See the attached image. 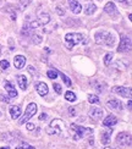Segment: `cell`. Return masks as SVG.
<instances>
[{
  "mask_svg": "<svg viewBox=\"0 0 132 149\" xmlns=\"http://www.w3.org/2000/svg\"><path fill=\"white\" fill-rule=\"evenodd\" d=\"M68 6H70V10L73 14H80L81 10H82V6L77 0H68Z\"/></svg>",
  "mask_w": 132,
  "mask_h": 149,
  "instance_id": "obj_13",
  "label": "cell"
},
{
  "mask_svg": "<svg viewBox=\"0 0 132 149\" xmlns=\"http://www.w3.org/2000/svg\"><path fill=\"white\" fill-rule=\"evenodd\" d=\"M110 134H111V130L102 132V138H100V141H102V143L104 146H108L110 143Z\"/></svg>",
  "mask_w": 132,
  "mask_h": 149,
  "instance_id": "obj_20",
  "label": "cell"
},
{
  "mask_svg": "<svg viewBox=\"0 0 132 149\" xmlns=\"http://www.w3.org/2000/svg\"><path fill=\"white\" fill-rule=\"evenodd\" d=\"M54 89H55V92L56 93H58V94H60V93H61V86L60 84H58V83H54Z\"/></svg>",
  "mask_w": 132,
  "mask_h": 149,
  "instance_id": "obj_33",
  "label": "cell"
},
{
  "mask_svg": "<svg viewBox=\"0 0 132 149\" xmlns=\"http://www.w3.org/2000/svg\"><path fill=\"white\" fill-rule=\"evenodd\" d=\"M47 74H48V77H49V78H52V79H55L56 77H58L59 72H58V71H55V70H49V71L47 72Z\"/></svg>",
  "mask_w": 132,
  "mask_h": 149,
  "instance_id": "obj_25",
  "label": "cell"
},
{
  "mask_svg": "<svg viewBox=\"0 0 132 149\" xmlns=\"http://www.w3.org/2000/svg\"><path fill=\"white\" fill-rule=\"evenodd\" d=\"M89 117H92L93 121H99L103 117V110L100 108H92L89 110Z\"/></svg>",
  "mask_w": 132,
  "mask_h": 149,
  "instance_id": "obj_10",
  "label": "cell"
},
{
  "mask_svg": "<svg viewBox=\"0 0 132 149\" xmlns=\"http://www.w3.org/2000/svg\"><path fill=\"white\" fill-rule=\"evenodd\" d=\"M10 115H11V117H12L14 120L18 119V117L21 116V108L17 107V105H14V107H11V108H10Z\"/></svg>",
  "mask_w": 132,
  "mask_h": 149,
  "instance_id": "obj_18",
  "label": "cell"
},
{
  "mask_svg": "<svg viewBox=\"0 0 132 149\" xmlns=\"http://www.w3.org/2000/svg\"><path fill=\"white\" fill-rule=\"evenodd\" d=\"M36 113H37V104H34V103L28 104L26 111H24L23 117H21V120H20V125H22V123H26L31 119V117H33V115Z\"/></svg>",
  "mask_w": 132,
  "mask_h": 149,
  "instance_id": "obj_5",
  "label": "cell"
},
{
  "mask_svg": "<svg viewBox=\"0 0 132 149\" xmlns=\"http://www.w3.org/2000/svg\"><path fill=\"white\" fill-rule=\"evenodd\" d=\"M112 93H116V94L119 95H121V97H125V98H130L131 94H132V91L131 88H126V87H121V86H116L114 87V88L111 89Z\"/></svg>",
  "mask_w": 132,
  "mask_h": 149,
  "instance_id": "obj_9",
  "label": "cell"
},
{
  "mask_svg": "<svg viewBox=\"0 0 132 149\" xmlns=\"http://www.w3.org/2000/svg\"><path fill=\"white\" fill-rule=\"evenodd\" d=\"M104 11H105V12H106V14H108V15H110L111 17H115V16H117V11H116V8H115L114 3H111V1L106 3L105 8H104Z\"/></svg>",
  "mask_w": 132,
  "mask_h": 149,
  "instance_id": "obj_12",
  "label": "cell"
},
{
  "mask_svg": "<svg viewBox=\"0 0 132 149\" xmlns=\"http://www.w3.org/2000/svg\"><path fill=\"white\" fill-rule=\"evenodd\" d=\"M36 91L38 92L39 95L44 97L48 94V86L44 82H38V83H36Z\"/></svg>",
  "mask_w": 132,
  "mask_h": 149,
  "instance_id": "obj_14",
  "label": "cell"
},
{
  "mask_svg": "<svg viewBox=\"0 0 132 149\" xmlns=\"http://www.w3.org/2000/svg\"><path fill=\"white\" fill-rule=\"evenodd\" d=\"M45 119H47V114H42V115L39 116V120H42V121L45 120Z\"/></svg>",
  "mask_w": 132,
  "mask_h": 149,
  "instance_id": "obj_38",
  "label": "cell"
},
{
  "mask_svg": "<svg viewBox=\"0 0 132 149\" xmlns=\"http://www.w3.org/2000/svg\"><path fill=\"white\" fill-rule=\"evenodd\" d=\"M80 43H87V40H83V36L81 33H67L65 36V45L67 50H72V48Z\"/></svg>",
  "mask_w": 132,
  "mask_h": 149,
  "instance_id": "obj_2",
  "label": "cell"
},
{
  "mask_svg": "<svg viewBox=\"0 0 132 149\" xmlns=\"http://www.w3.org/2000/svg\"><path fill=\"white\" fill-rule=\"evenodd\" d=\"M42 42V36L39 34H34L33 36V43H34V44H39V43Z\"/></svg>",
  "mask_w": 132,
  "mask_h": 149,
  "instance_id": "obj_28",
  "label": "cell"
},
{
  "mask_svg": "<svg viewBox=\"0 0 132 149\" xmlns=\"http://www.w3.org/2000/svg\"><path fill=\"white\" fill-rule=\"evenodd\" d=\"M56 12H58V15H60V16L65 15V10L62 6H56Z\"/></svg>",
  "mask_w": 132,
  "mask_h": 149,
  "instance_id": "obj_32",
  "label": "cell"
},
{
  "mask_svg": "<svg viewBox=\"0 0 132 149\" xmlns=\"http://www.w3.org/2000/svg\"><path fill=\"white\" fill-rule=\"evenodd\" d=\"M14 65L18 70L23 69L24 65H26V58H24L23 55H17V56H15V59H14Z\"/></svg>",
  "mask_w": 132,
  "mask_h": 149,
  "instance_id": "obj_11",
  "label": "cell"
},
{
  "mask_svg": "<svg viewBox=\"0 0 132 149\" xmlns=\"http://www.w3.org/2000/svg\"><path fill=\"white\" fill-rule=\"evenodd\" d=\"M16 149H34V147L29 146V144H26V143H23V144H21V146L16 147Z\"/></svg>",
  "mask_w": 132,
  "mask_h": 149,
  "instance_id": "obj_30",
  "label": "cell"
},
{
  "mask_svg": "<svg viewBox=\"0 0 132 149\" xmlns=\"http://www.w3.org/2000/svg\"><path fill=\"white\" fill-rule=\"evenodd\" d=\"M117 1L121 4H130V0H117Z\"/></svg>",
  "mask_w": 132,
  "mask_h": 149,
  "instance_id": "obj_37",
  "label": "cell"
},
{
  "mask_svg": "<svg viewBox=\"0 0 132 149\" xmlns=\"http://www.w3.org/2000/svg\"><path fill=\"white\" fill-rule=\"evenodd\" d=\"M94 38H96L97 44L108 45V47H112L115 44V36L111 32H109V31H99V32L96 33Z\"/></svg>",
  "mask_w": 132,
  "mask_h": 149,
  "instance_id": "obj_1",
  "label": "cell"
},
{
  "mask_svg": "<svg viewBox=\"0 0 132 149\" xmlns=\"http://www.w3.org/2000/svg\"><path fill=\"white\" fill-rule=\"evenodd\" d=\"M112 56H114V55H112V53H108L104 56V64L105 65H109L110 63H111V60H112Z\"/></svg>",
  "mask_w": 132,
  "mask_h": 149,
  "instance_id": "obj_26",
  "label": "cell"
},
{
  "mask_svg": "<svg viewBox=\"0 0 132 149\" xmlns=\"http://www.w3.org/2000/svg\"><path fill=\"white\" fill-rule=\"evenodd\" d=\"M65 98H66V100H68V102H76V95H75V93H72V92H66L65 93Z\"/></svg>",
  "mask_w": 132,
  "mask_h": 149,
  "instance_id": "obj_22",
  "label": "cell"
},
{
  "mask_svg": "<svg viewBox=\"0 0 132 149\" xmlns=\"http://www.w3.org/2000/svg\"><path fill=\"white\" fill-rule=\"evenodd\" d=\"M1 100H3V102H5V103H10V98L8 99V97H4V95H1Z\"/></svg>",
  "mask_w": 132,
  "mask_h": 149,
  "instance_id": "obj_36",
  "label": "cell"
},
{
  "mask_svg": "<svg viewBox=\"0 0 132 149\" xmlns=\"http://www.w3.org/2000/svg\"><path fill=\"white\" fill-rule=\"evenodd\" d=\"M68 111H70V115L73 117L75 115H76V110H75V108L73 107H70V108H68Z\"/></svg>",
  "mask_w": 132,
  "mask_h": 149,
  "instance_id": "obj_34",
  "label": "cell"
},
{
  "mask_svg": "<svg viewBox=\"0 0 132 149\" xmlns=\"http://www.w3.org/2000/svg\"><path fill=\"white\" fill-rule=\"evenodd\" d=\"M65 130V122L60 119H55L50 122L49 128H47L48 134H61Z\"/></svg>",
  "mask_w": 132,
  "mask_h": 149,
  "instance_id": "obj_4",
  "label": "cell"
},
{
  "mask_svg": "<svg viewBox=\"0 0 132 149\" xmlns=\"http://www.w3.org/2000/svg\"><path fill=\"white\" fill-rule=\"evenodd\" d=\"M50 20V15L48 14V12H43V14H41L38 16V18H37V21L29 23V27L31 28H36V27H39V26H43V24L48 23Z\"/></svg>",
  "mask_w": 132,
  "mask_h": 149,
  "instance_id": "obj_6",
  "label": "cell"
},
{
  "mask_svg": "<svg viewBox=\"0 0 132 149\" xmlns=\"http://www.w3.org/2000/svg\"><path fill=\"white\" fill-rule=\"evenodd\" d=\"M21 4H23V5L20 6V9H21V10H24V9L27 8V5L31 4V0H21Z\"/></svg>",
  "mask_w": 132,
  "mask_h": 149,
  "instance_id": "obj_29",
  "label": "cell"
},
{
  "mask_svg": "<svg viewBox=\"0 0 132 149\" xmlns=\"http://www.w3.org/2000/svg\"><path fill=\"white\" fill-rule=\"evenodd\" d=\"M127 109H129V110H131V100H129V102H127Z\"/></svg>",
  "mask_w": 132,
  "mask_h": 149,
  "instance_id": "obj_39",
  "label": "cell"
},
{
  "mask_svg": "<svg viewBox=\"0 0 132 149\" xmlns=\"http://www.w3.org/2000/svg\"><path fill=\"white\" fill-rule=\"evenodd\" d=\"M104 149H110V148H109V147H106V148H104Z\"/></svg>",
  "mask_w": 132,
  "mask_h": 149,
  "instance_id": "obj_41",
  "label": "cell"
},
{
  "mask_svg": "<svg viewBox=\"0 0 132 149\" xmlns=\"http://www.w3.org/2000/svg\"><path fill=\"white\" fill-rule=\"evenodd\" d=\"M9 66H10V64H9L8 60H1V61H0V67H1L3 70H8Z\"/></svg>",
  "mask_w": 132,
  "mask_h": 149,
  "instance_id": "obj_27",
  "label": "cell"
},
{
  "mask_svg": "<svg viewBox=\"0 0 132 149\" xmlns=\"http://www.w3.org/2000/svg\"><path fill=\"white\" fill-rule=\"evenodd\" d=\"M59 74H60V76H61L62 81H64V82H65V84H66L67 87H70V86H71V79H70V78H68V77L66 76V74H64V73H61V72H59Z\"/></svg>",
  "mask_w": 132,
  "mask_h": 149,
  "instance_id": "obj_24",
  "label": "cell"
},
{
  "mask_svg": "<svg viewBox=\"0 0 132 149\" xmlns=\"http://www.w3.org/2000/svg\"><path fill=\"white\" fill-rule=\"evenodd\" d=\"M96 10H97V6L91 3V4H88V5L86 6L85 14H86V15H93L94 12H96Z\"/></svg>",
  "mask_w": 132,
  "mask_h": 149,
  "instance_id": "obj_21",
  "label": "cell"
},
{
  "mask_svg": "<svg viewBox=\"0 0 132 149\" xmlns=\"http://www.w3.org/2000/svg\"><path fill=\"white\" fill-rule=\"evenodd\" d=\"M0 149H9L8 147H4V148H0Z\"/></svg>",
  "mask_w": 132,
  "mask_h": 149,
  "instance_id": "obj_40",
  "label": "cell"
},
{
  "mask_svg": "<svg viewBox=\"0 0 132 149\" xmlns=\"http://www.w3.org/2000/svg\"><path fill=\"white\" fill-rule=\"evenodd\" d=\"M116 143L120 147L130 146L131 144V136H130V133H126V132L119 133L117 137H116Z\"/></svg>",
  "mask_w": 132,
  "mask_h": 149,
  "instance_id": "obj_7",
  "label": "cell"
},
{
  "mask_svg": "<svg viewBox=\"0 0 132 149\" xmlns=\"http://www.w3.org/2000/svg\"><path fill=\"white\" fill-rule=\"evenodd\" d=\"M116 122H117V119H116V116L114 115H108L104 119L103 121V125L105 127H112V126H115L116 125Z\"/></svg>",
  "mask_w": 132,
  "mask_h": 149,
  "instance_id": "obj_15",
  "label": "cell"
},
{
  "mask_svg": "<svg viewBox=\"0 0 132 149\" xmlns=\"http://www.w3.org/2000/svg\"><path fill=\"white\" fill-rule=\"evenodd\" d=\"M130 49H131V39L125 34H122L121 36V43H120V45H119V48H117V52L126 53V52H130Z\"/></svg>",
  "mask_w": 132,
  "mask_h": 149,
  "instance_id": "obj_8",
  "label": "cell"
},
{
  "mask_svg": "<svg viewBox=\"0 0 132 149\" xmlns=\"http://www.w3.org/2000/svg\"><path fill=\"white\" fill-rule=\"evenodd\" d=\"M92 86L94 87V89H98L99 92H103V88H102V87H99L98 81H97V82H96V81H92Z\"/></svg>",
  "mask_w": 132,
  "mask_h": 149,
  "instance_id": "obj_31",
  "label": "cell"
},
{
  "mask_svg": "<svg viewBox=\"0 0 132 149\" xmlns=\"http://www.w3.org/2000/svg\"><path fill=\"white\" fill-rule=\"evenodd\" d=\"M4 87H5L6 92H8L9 97H11V98H15V97H17V91L15 89V87L12 86V83H10V82H5Z\"/></svg>",
  "mask_w": 132,
  "mask_h": 149,
  "instance_id": "obj_16",
  "label": "cell"
},
{
  "mask_svg": "<svg viewBox=\"0 0 132 149\" xmlns=\"http://www.w3.org/2000/svg\"><path fill=\"white\" fill-rule=\"evenodd\" d=\"M115 149H120V148H115Z\"/></svg>",
  "mask_w": 132,
  "mask_h": 149,
  "instance_id": "obj_42",
  "label": "cell"
},
{
  "mask_svg": "<svg viewBox=\"0 0 132 149\" xmlns=\"http://www.w3.org/2000/svg\"><path fill=\"white\" fill-rule=\"evenodd\" d=\"M0 54H1V50H0Z\"/></svg>",
  "mask_w": 132,
  "mask_h": 149,
  "instance_id": "obj_43",
  "label": "cell"
},
{
  "mask_svg": "<svg viewBox=\"0 0 132 149\" xmlns=\"http://www.w3.org/2000/svg\"><path fill=\"white\" fill-rule=\"evenodd\" d=\"M88 102H89L91 104H98L99 103V98L97 95H94V94H89L88 95Z\"/></svg>",
  "mask_w": 132,
  "mask_h": 149,
  "instance_id": "obj_23",
  "label": "cell"
},
{
  "mask_svg": "<svg viewBox=\"0 0 132 149\" xmlns=\"http://www.w3.org/2000/svg\"><path fill=\"white\" fill-rule=\"evenodd\" d=\"M34 125H33V123H27V125H26V128L28 130V131H33V130H34Z\"/></svg>",
  "mask_w": 132,
  "mask_h": 149,
  "instance_id": "obj_35",
  "label": "cell"
},
{
  "mask_svg": "<svg viewBox=\"0 0 132 149\" xmlns=\"http://www.w3.org/2000/svg\"><path fill=\"white\" fill-rule=\"evenodd\" d=\"M17 82H18V86H20V88L22 91H26L27 89V84H28V79L26 76H23V74H21V76L17 77Z\"/></svg>",
  "mask_w": 132,
  "mask_h": 149,
  "instance_id": "obj_19",
  "label": "cell"
},
{
  "mask_svg": "<svg viewBox=\"0 0 132 149\" xmlns=\"http://www.w3.org/2000/svg\"><path fill=\"white\" fill-rule=\"evenodd\" d=\"M71 132L73 134V139L78 141L82 139L86 136H92L93 134V130L92 128H86V127H81L76 123H72L71 125Z\"/></svg>",
  "mask_w": 132,
  "mask_h": 149,
  "instance_id": "obj_3",
  "label": "cell"
},
{
  "mask_svg": "<svg viewBox=\"0 0 132 149\" xmlns=\"http://www.w3.org/2000/svg\"><path fill=\"white\" fill-rule=\"evenodd\" d=\"M108 107L110 109H114V110H122V104L120 100H117V99H111V100L108 102Z\"/></svg>",
  "mask_w": 132,
  "mask_h": 149,
  "instance_id": "obj_17",
  "label": "cell"
}]
</instances>
